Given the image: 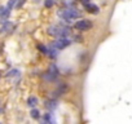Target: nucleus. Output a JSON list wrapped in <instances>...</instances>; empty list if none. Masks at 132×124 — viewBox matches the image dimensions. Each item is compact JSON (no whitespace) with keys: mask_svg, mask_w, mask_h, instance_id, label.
Here are the masks:
<instances>
[{"mask_svg":"<svg viewBox=\"0 0 132 124\" xmlns=\"http://www.w3.org/2000/svg\"><path fill=\"white\" fill-rule=\"evenodd\" d=\"M58 16H60L62 20H65V21L71 22L73 20L78 18L80 14H79V12H78L75 8H69V9H65V11H60V12H58Z\"/></svg>","mask_w":132,"mask_h":124,"instance_id":"2","label":"nucleus"},{"mask_svg":"<svg viewBox=\"0 0 132 124\" xmlns=\"http://www.w3.org/2000/svg\"><path fill=\"white\" fill-rule=\"evenodd\" d=\"M27 105L31 106V107H35V106L38 105V98H36V97H30V98L27 100Z\"/></svg>","mask_w":132,"mask_h":124,"instance_id":"9","label":"nucleus"},{"mask_svg":"<svg viewBox=\"0 0 132 124\" xmlns=\"http://www.w3.org/2000/svg\"><path fill=\"white\" fill-rule=\"evenodd\" d=\"M70 44H71V40L68 39L66 36H63V38H58V40H56L53 43V47L57 48V49H63L66 47H69Z\"/></svg>","mask_w":132,"mask_h":124,"instance_id":"3","label":"nucleus"},{"mask_svg":"<svg viewBox=\"0 0 132 124\" xmlns=\"http://www.w3.org/2000/svg\"><path fill=\"white\" fill-rule=\"evenodd\" d=\"M44 5H45L47 8H51V7L53 5V0H45V2H44Z\"/></svg>","mask_w":132,"mask_h":124,"instance_id":"13","label":"nucleus"},{"mask_svg":"<svg viewBox=\"0 0 132 124\" xmlns=\"http://www.w3.org/2000/svg\"><path fill=\"white\" fill-rule=\"evenodd\" d=\"M45 107H47V109H51V110H53L54 107H57V103H56L54 101H51V102H47Z\"/></svg>","mask_w":132,"mask_h":124,"instance_id":"10","label":"nucleus"},{"mask_svg":"<svg viewBox=\"0 0 132 124\" xmlns=\"http://www.w3.org/2000/svg\"><path fill=\"white\" fill-rule=\"evenodd\" d=\"M84 7H86L87 12H89V13H93V14H97V13H98V7H97V5H95V4L88 3V4H86Z\"/></svg>","mask_w":132,"mask_h":124,"instance_id":"8","label":"nucleus"},{"mask_svg":"<svg viewBox=\"0 0 132 124\" xmlns=\"http://www.w3.org/2000/svg\"><path fill=\"white\" fill-rule=\"evenodd\" d=\"M0 76H2V71H0Z\"/></svg>","mask_w":132,"mask_h":124,"instance_id":"15","label":"nucleus"},{"mask_svg":"<svg viewBox=\"0 0 132 124\" xmlns=\"http://www.w3.org/2000/svg\"><path fill=\"white\" fill-rule=\"evenodd\" d=\"M18 2H20V0H9V3H8V8H9V9H12L13 7H16V5L18 4Z\"/></svg>","mask_w":132,"mask_h":124,"instance_id":"11","label":"nucleus"},{"mask_svg":"<svg viewBox=\"0 0 132 124\" xmlns=\"http://www.w3.org/2000/svg\"><path fill=\"white\" fill-rule=\"evenodd\" d=\"M9 13H11V9L7 7V8H4V7H0V18H2V22L4 23V22H7V18L9 17Z\"/></svg>","mask_w":132,"mask_h":124,"instance_id":"6","label":"nucleus"},{"mask_svg":"<svg viewBox=\"0 0 132 124\" xmlns=\"http://www.w3.org/2000/svg\"><path fill=\"white\" fill-rule=\"evenodd\" d=\"M13 29H14V25L13 23H11V22H4V25H3V27L0 29V34H9V32H12L13 31Z\"/></svg>","mask_w":132,"mask_h":124,"instance_id":"5","label":"nucleus"},{"mask_svg":"<svg viewBox=\"0 0 132 124\" xmlns=\"http://www.w3.org/2000/svg\"><path fill=\"white\" fill-rule=\"evenodd\" d=\"M31 116L34 118V119H39V111L36 110V109H34V110H31Z\"/></svg>","mask_w":132,"mask_h":124,"instance_id":"12","label":"nucleus"},{"mask_svg":"<svg viewBox=\"0 0 132 124\" xmlns=\"http://www.w3.org/2000/svg\"><path fill=\"white\" fill-rule=\"evenodd\" d=\"M25 2H26V0H20V2H18V4H17V5H16V7H17V8H20V7H22V5H23V3H25Z\"/></svg>","mask_w":132,"mask_h":124,"instance_id":"14","label":"nucleus"},{"mask_svg":"<svg viewBox=\"0 0 132 124\" xmlns=\"http://www.w3.org/2000/svg\"><path fill=\"white\" fill-rule=\"evenodd\" d=\"M91 27H92V22L89 20H80L75 23V29L79 31H86V30H89Z\"/></svg>","mask_w":132,"mask_h":124,"instance_id":"4","label":"nucleus"},{"mask_svg":"<svg viewBox=\"0 0 132 124\" xmlns=\"http://www.w3.org/2000/svg\"><path fill=\"white\" fill-rule=\"evenodd\" d=\"M57 76H58V69L56 67V65H51V67H49V79L53 80Z\"/></svg>","mask_w":132,"mask_h":124,"instance_id":"7","label":"nucleus"},{"mask_svg":"<svg viewBox=\"0 0 132 124\" xmlns=\"http://www.w3.org/2000/svg\"><path fill=\"white\" fill-rule=\"evenodd\" d=\"M69 29L65 27V26H60V25H54V26H51L48 29V34L51 36H54V38H63V36H68L69 35Z\"/></svg>","mask_w":132,"mask_h":124,"instance_id":"1","label":"nucleus"}]
</instances>
